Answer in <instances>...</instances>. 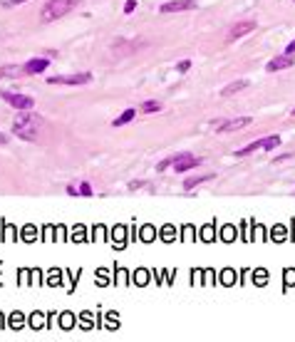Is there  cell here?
<instances>
[{"label": "cell", "mask_w": 295, "mask_h": 342, "mask_svg": "<svg viewBox=\"0 0 295 342\" xmlns=\"http://www.w3.org/2000/svg\"><path fill=\"white\" fill-rule=\"evenodd\" d=\"M40 132V117L32 114L30 109H25L23 114H17L13 122V134L17 139H25V141H35Z\"/></svg>", "instance_id": "cell-1"}, {"label": "cell", "mask_w": 295, "mask_h": 342, "mask_svg": "<svg viewBox=\"0 0 295 342\" xmlns=\"http://www.w3.org/2000/svg\"><path fill=\"white\" fill-rule=\"evenodd\" d=\"M77 3L79 0H47L45 8L40 10V20L42 23H52V20L67 15L72 8H77Z\"/></svg>", "instance_id": "cell-2"}, {"label": "cell", "mask_w": 295, "mask_h": 342, "mask_svg": "<svg viewBox=\"0 0 295 342\" xmlns=\"http://www.w3.org/2000/svg\"><path fill=\"white\" fill-rule=\"evenodd\" d=\"M276 146H280V137H278V134H273V137H265V139H258V141H250L248 146L238 149L236 156H248V154L256 152V149H265V152H270V149H276Z\"/></svg>", "instance_id": "cell-3"}, {"label": "cell", "mask_w": 295, "mask_h": 342, "mask_svg": "<svg viewBox=\"0 0 295 342\" xmlns=\"http://www.w3.org/2000/svg\"><path fill=\"white\" fill-rule=\"evenodd\" d=\"M10 107H15V109H20V112H25V109H32L35 107V99L32 97H28V94H20V92H3L0 94Z\"/></svg>", "instance_id": "cell-4"}, {"label": "cell", "mask_w": 295, "mask_h": 342, "mask_svg": "<svg viewBox=\"0 0 295 342\" xmlns=\"http://www.w3.org/2000/svg\"><path fill=\"white\" fill-rule=\"evenodd\" d=\"M201 161H203V159H201V156H194L191 152L176 154V156H174V171H176V174H184V171H188V169H196Z\"/></svg>", "instance_id": "cell-5"}, {"label": "cell", "mask_w": 295, "mask_h": 342, "mask_svg": "<svg viewBox=\"0 0 295 342\" xmlns=\"http://www.w3.org/2000/svg\"><path fill=\"white\" fill-rule=\"evenodd\" d=\"M194 8H199V0H171V3H164L159 10L164 15H169V13H186Z\"/></svg>", "instance_id": "cell-6"}, {"label": "cell", "mask_w": 295, "mask_h": 342, "mask_svg": "<svg viewBox=\"0 0 295 342\" xmlns=\"http://www.w3.org/2000/svg\"><path fill=\"white\" fill-rule=\"evenodd\" d=\"M90 79H92L90 72H79V75H55L47 82L50 84H87Z\"/></svg>", "instance_id": "cell-7"}, {"label": "cell", "mask_w": 295, "mask_h": 342, "mask_svg": "<svg viewBox=\"0 0 295 342\" xmlns=\"http://www.w3.org/2000/svg\"><path fill=\"white\" fill-rule=\"evenodd\" d=\"M253 28H256V23L253 20H243V23H236L233 28L228 30V35H226V40L228 42H233V40H238V37H243V35H248Z\"/></svg>", "instance_id": "cell-8"}, {"label": "cell", "mask_w": 295, "mask_h": 342, "mask_svg": "<svg viewBox=\"0 0 295 342\" xmlns=\"http://www.w3.org/2000/svg\"><path fill=\"white\" fill-rule=\"evenodd\" d=\"M47 67H50V60L47 57H35V60H30V62H25V65H23L25 75H42Z\"/></svg>", "instance_id": "cell-9"}, {"label": "cell", "mask_w": 295, "mask_h": 342, "mask_svg": "<svg viewBox=\"0 0 295 342\" xmlns=\"http://www.w3.org/2000/svg\"><path fill=\"white\" fill-rule=\"evenodd\" d=\"M288 67H293V55H278L265 65L268 72H278V70H288Z\"/></svg>", "instance_id": "cell-10"}, {"label": "cell", "mask_w": 295, "mask_h": 342, "mask_svg": "<svg viewBox=\"0 0 295 342\" xmlns=\"http://www.w3.org/2000/svg\"><path fill=\"white\" fill-rule=\"evenodd\" d=\"M250 117H238V119H226L221 132H238V129H246V126H250Z\"/></svg>", "instance_id": "cell-11"}, {"label": "cell", "mask_w": 295, "mask_h": 342, "mask_svg": "<svg viewBox=\"0 0 295 342\" xmlns=\"http://www.w3.org/2000/svg\"><path fill=\"white\" fill-rule=\"evenodd\" d=\"M246 87H248V79H236V82H231L228 87H223L221 94H223V97H231V94H236V92H241V90H246Z\"/></svg>", "instance_id": "cell-12"}, {"label": "cell", "mask_w": 295, "mask_h": 342, "mask_svg": "<svg viewBox=\"0 0 295 342\" xmlns=\"http://www.w3.org/2000/svg\"><path fill=\"white\" fill-rule=\"evenodd\" d=\"M206 181H214V174H203V176H191V179H186V181H184V188H186V191H191V188H196L199 184H206Z\"/></svg>", "instance_id": "cell-13"}, {"label": "cell", "mask_w": 295, "mask_h": 342, "mask_svg": "<svg viewBox=\"0 0 295 342\" xmlns=\"http://www.w3.org/2000/svg\"><path fill=\"white\" fill-rule=\"evenodd\" d=\"M134 117H137V109H124V112H122V114L112 122V126H124V124H129Z\"/></svg>", "instance_id": "cell-14"}, {"label": "cell", "mask_w": 295, "mask_h": 342, "mask_svg": "<svg viewBox=\"0 0 295 342\" xmlns=\"http://www.w3.org/2000/svg\"><path fill=\"white\" fill-rule=\"evenodd\" d=\"M0 77H25V70L23 67H15V65H8L0 70Z\"/></svg>", "instance_id": "cell-15"}, {"label": "cell", "mask_w": 295, "mask_h": 342, "mask_svg": "<svg viewBox=\"0 0 295 342\" xmlns=\"http://www.w3.org/2000/svg\"><path fill=\"white\" fill-rule=\"evenodd\" d=\"M159 109H161V104L154 102V99H149V102L141 104V112H144V114H154V112H159Z\"/></svg>", "instance_id": "cell-16"}, {"label": "cell", "mask_w": 295, "mask_h": 342, "mask_svg": "<svg viewBox=\"0 0 295 342\" xmlns=\"http://www.w3.org/2000/svg\"><path fill=\"white\" fill-rule=\"evenodd\" d=\"M23 323H25V317L20 315V312H13V315H10V327L20 330V327H23Z\"/></svg>", "instance_id": "cell-17"}, {"label": "cell", "mask_w": 295, "mask_h": 342, "mask_svg": "<svg viewBox=\"0 0 295 342\" xmlns=\"http://www.w3.org/2000/svg\"><path fill=\"white\" fill-rule=\"evenodd\" d=\"M77 188H79V196H92V194H94V191H92V186H90L87 181H82Z\"/></svg>", "instance_id": "cell-18"}, {"label": "cell", "mask_w": 295, "mask_h": 342, "mask_svg": "<svg viewBox=\"0 0 295 342\" xmlns=\"http://www.w3.org/2000/svg\"><path fill=\"white\" fill-rule=\"evenodd\" d=\"M134 10H137V0H126V3H124V13L132 15Z\"/></svg>", "instance_id": "cell-19"}, {"label": "cell", "mask_w": 295, "mask_h": 342, "mask_svg": "<svg viewBox=\"0 0 295 342\" xmlns=\"http://www.w3.org/2000/svg\"><path fill=\"white\" fill-rule=\"evenodd\" d=\"M188 67H191V62H188V60H181L179 65H176V72H181V75H184V72H188Z\"/></svg>", "instance_id": "cell-20"}, {"label": "cell", "mask_w": 295, "mask_h": 342, "mask_svg": "<svg viewBox=\"0 0 295 342\" xmlns=\"http://www.w3.org/2000/svg\"><path fill=\"white\" fill-rule=\"evenodd\" d=\"M20 3H25V0H0V5H3V8H15Z\"/></svg>", "instance_id": "cell-21"}, {"label": "cell", "mask_w": 295, "mask_h": 342, "mask_svg": "<svg viewBox=\"0 0 295 342\" xmlns=\"http://www.w3.org/2000/svg\"><path fill=\"white\" fill-rule=\"evenodd\" d=\"M171 164H174V156H171V159H164V161H159V166H156V171H164L166 166H171Z\"/></svg>", "instance_id": "cell-22"}, {"label": "cell", "mask_w": 295, "mask_h": 342, "mask_svg": "<svg viewBox=\"0 0 295 342\" xmlns=\"http://www.w3.org/2000/svg\"><path fill=\"white\" fill-rule=\"evenodd\" d=\"M72 238H75V241H82V238H84V231H82V228H75Z\"/></svg>", "instance_id": "cell-23"}, {"label": "cell", "mask_w": 295, "mask_h": 342, "mask_svg": "<svg viewBox=\"0 0 295 342\" xmlns=\"http://www.w3.org/2000/svg\"><path fill=\"white\" fill-rule=\"evenodd\" d=\"M285 55H295V40L288 42V47H285Z\"/></svg>", "instance_id": "cell-24"}, {"label": "cell", "mask_w": 295, "mask_h": 342, "mask_svg": "<svg viewBox=\"0 0 295 342\" xmlns=\"http://www.w3.org/2000/svg\"><path fill=\"white\" fill-rule=\"evenodd\" d=\"M141 186H146V181H132V184H129L132 191H137V188H141Z\"/></svg>", "instance_id": "cell-25"}, {"label": "cell", "mask_w": 295, "mask_h": 342, "mask_svg": "<svg viewBox=\"0 0 295 342\" xmlns=\"http://www.w3.org/2000/svg\"><path fill=\"white\" fill-rule=\"evenodd\" d=\"M67 194L70 196H79V188L77 186H67Z\"/></svg>", "instance_id": "cell-26"}, {"label": "cell", "mask_w": 295, "mask_h": 342, "mask_svg": "<svg viewBox=\"0 0 295 342\" xmlns=\"http://www.w3.org/2000/svg\"><path fill=\"white\" fill-rule=\"evenodd\" d=\"M141 236H144V238H146V241H149V238H152V236H154V231H152V228H144V233H141Z\"/></svg>", "instance_id": "cell-27"}, {"label": "cell", "mask_w": 295, "mask_h": 342, "mask_svg": "<svg viewBox=\"0 0 295 342\" xmlns=\"http://www.w3.org/2000/svg\"><path fill=\"white\" fill-rule=\"evenodd\" d=\"M0 144H8V134H0Z\"/></svg>", "instance_id": "cell-28"}, {"label": "cell", "mask_w": 295, "mask_h": 342, "mask_svg": "<svg viewBox=\"0 0 295 342\" xmlns=\"http://www.w3.org/2000/svg\"><path fill=\"white\" fill-rule=\"evenodd\" d=\"M0 327H3V315H0Z\"/></svg>", "instance_id": "cell-29"}, {"label": "cell", "mask_w": 295, "mask_h": 342, "mask_svg": "<svg viewBox=\"0 0 295 342\" xmlns=\"http://www.w3.org/2000/svg\"><path fill=\"white\" fill-rule=\"evenodd\" d=\"M293 117H295V109H293Z\"/></svg>", "instance_id": "cell-30"}]
</instances>
